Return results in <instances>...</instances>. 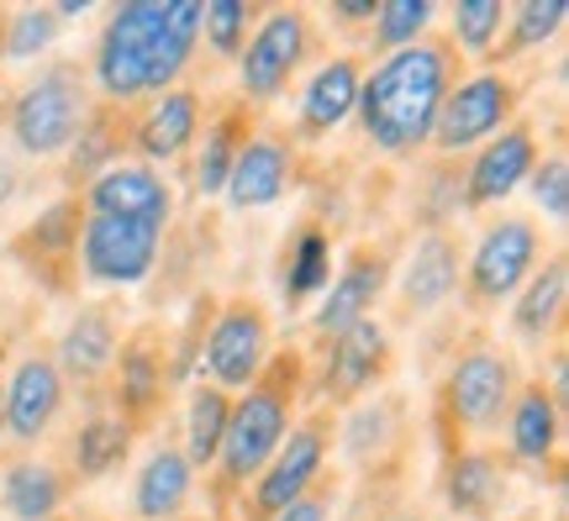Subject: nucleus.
<instances>
[{
    "label": "nucleus",
    "mask_w": 569,
    "mask_h": 521,
    "mask_svg": "<svg viewBox=\"0 0 569 521\" xmlns=\"http://www.w3.org/2000/svg\"><path fill=\"white\" fill-rule=\"evenodd\" d=\"M0 395H6V427H11V438H21V442L42 438L53 411H59V395H63L59 369L48 359H27Z\"/></svg>",
    "instance_id": "obj_13"
},
{
    "label": "nucleus",
    "mask_w": 569,
    "mask_h": 521,
    "mask_svg": "<svg viewBox=\"0 0 569 521\" xmlns=\"http://www.w3.org/2000/svg\"><path fill=\"white\" fill-rule=\"evenodd\" d=\"M322 284H327V242H322V232H306L301 248H296V263L284 274V290L290 295H311Z\"/></svg>",
    "instance_id": "obj_34"
},
{
    "label": "nucleus",
    "mask_w": 569,
    "mask_h": 521,
    "mask_svg": "<svg viewBox=\"0 0 569 521\" xmlns=\"http://www.w3.org/2000/svg\"><path fill=\"white\" fill-rule=\"evenodd\" d=\"M322 427H301V432H290L280 442V453L264 463V474H259V490H253V517L274 521L284 505H296L306 495V484L317 480V469H322Z\"/></svg>",
    "instance_id": "obj_9"
},
{
    "label": "nucleus",
    "mask_w": 569,
    "mask_h": 521,
    "mask_svg": "<svg viewBox=\"0 0 569 521\" xmlns=\"http://www.w3.org/2000/svg\"><path fill=\"white\" fill-rule=\"evenodd\" d=\"M453 32L465 53H490V38L501 32V6L496 0H459L453 6Z\"/></svg>",
    "instance_id": "obj_32"
},
{
    "label": "nucleus",
    "mask_w": 569,
    "mask_h": 521,
    "mask_svg": "<svg viewBox=\"0 0 569 521\" xmlns=\"http://www.w3.org/2000/svg\"><path fill=\"white\" fill-rule=\"evenodd\" d=\"M284 380L290 369H274L269 380H253L248 395L227 411V432H222V459L227 480H248V474H264V463L280 453L284 427H290V405H284Z\"/></svg>",
    "instance_id": "obj_2"
},
{
    "label": "nucleus",
    "mask_w": 569,
    "mask_h": 521,
    "mask_svg": "<svg viewBox=\"0 0 569 521\" xmlns=\"http://www.w3.org/2000/svg\"><path fill=\"white\" fill-rule=\"evenodd\" d=\"M190 132H196V96L174 90V96H163V101L142 117L138 148L148 159H174L184 142H190Z\"/></svg>",
    "instance_id": "obj_22"
},
{
    "label": "nucleus",
    "mask_w": 569,
    "mask_h": 521,
    "mask_svg": "<svg viewBox=\"0 0 569 521\" xmlns=\"http://www.w3.org/2000/svg\"><path fill=\"white\" fill-rule=\"evenodd\" d=\"M448 501L465 517H490V505L501 501V469L486 453H465L448 474Z\"/></svg>",
    "instance_id": "obj_24"
},
{
    "label": "nucleus",
    "mask_w": 569,
    "mask_h": 521,
    "mask_svg": "<svg viewBox=\"0 0 569 521\" xmlns=\"http://www.w3.org/2000/svg\"><path fill=\"white\" fill-rule=\"evenodd\" d=\"M511 395V369L496 353H469V359L453 363V380H448V401H453V417L486 432L501 421Z\"/></svg>",
    "instance_id": "obj_12"
},
{
    "label": "nucleus",
    "mask_w": 569,
    "mask_h": 521,
    "mask_svg": "<svg viewBox=\"0 0 569 521\" xmlns=\"http://www.w3.org/2000/svg\"><path fill=\"white\" fill-rule=\"evenodd\" d=\"M227 395L222 390H196V401H190V463H211L217 459V448H222V432H227Z\"/></svg>",
    "instance_id": "obj_27"
},
{
    "label": "nucleus",
    "mask_w": 569,
    "mask_h": 521,
    "mask_svg": "<svg viewBox=\"0 0 569 521\" xmlns=\"http://www.w3.org/2000/svg\"><path fill=\"white\" fill-rule=\"evenodd\" d=\"M232 159H238V127L222 121V127H211V138H206V153L196 163V184H201V196H217L232 174Z\"/></svg>",
    "instance_id": "obj_31"
},
{
    "label": "nucleus",
    "mask_w": 569,
    "mask_h": 521,
    "mask_svg": "<svg viewBox=\"0 0 569 521\" xmlns=\"http://www.w3.org/2000/svg\"><path fill=\"white\" fill-rule=\"evenodd\" d=\"M532 159H538V148H532L528 132H501V138L475 159V169H469L465 201L490 206V201H501V196H511V190L532 174Z\"/></svg>",
    "instance_id": "obj_14"
},
{
    "label": "nucleus",
    "mask_w": 569,
    "mask_h": 521,
    "mask_svg": "<svg viewBox=\"0 0 569 521\" xmlns=\"http://www.w3.org/2000/svg\"><path fill=\"white\" fill-rule=\"evenodd\" d=\"M532 196H538V206H543L553 221L569 217V169H565V159H549L543 169H532Z\"/></svg>",
    "instance_id": "obj_35"
},
{
    "label": "nucleus",
    "mask_w": 569,
    "mask_h": 521,
    "mask_svg": "<svg viewBox=\"0 0 569 521\" xmlns=\"http://www.w3.org/2000/svg\"><path fill=\"white\" fill-rule=\"evenodd\" d=\"M353 106H359V69H353L348 59L322 63V69L311 74V84H306V101H301L306 132H311V138H317V132H332V127H338Z\"/></svg>",
    "instance_id": "obj_16"
},
{
    "label": "nucleus",
    "mask_w": 569,
    "mask_h": 521,
    "mask_svg": "<svg viewBox=\"0 0 569 521\" xmlns=\"http://www.w3.org/2000/svg\"><path fill=\"white\" fill-rule=\"evenodd\" d=\"M569 6L565 0H528L522 11H517V27H511V48L507 53H522V48H538V42H549L559 27H565Z\"/></svg>",
    "instance_id": "obj_30"
},
{
    "label": "nucleus",
    "mask_w": 569,
    "mask_h": 521,
    "mask_svg": "<svg viewBox=\"0 0 569 521\" xmlns=\"http://www.w3.org/2000/svg\"><path fill=\"white\" fill-rule=\"evenodd\" d=\"M380 363H386V332L365 317V321H353L348 332H338L327 384H332L338 395H353V390H365V384L380 374Z\"/></svg>",
    "instance_id": "obj_17"
},
{
    "label": "nucleus",
    "mask_w": 569,
    "mask_h": 521,
    "mask_svg": "<svg viewBox=\"0 0 569 521\" xmlns=\"http://www.w3.org/2000/svg\"><path fill=\"white\" fill-rule=\"evenodd\" d=\"M532 259H538V232L528 221H501L490 227L475 259H469V284L480 301H507L517 284L532 274Z\"/></svg>",
    "instance_id": "obj_6"
},
{
    "label": "nucleus",
    "mask_w": 569,
    "mask_h": 521,
    "mask_svg": "<svg viewBox=\"0 0 569 521\" xmlns=\"http://www.w3.org/2000/svg\"><path fill=\"white\" fill-rule=\"evenodd\" d=\"M448 96V53L432 42H411L390 53L369 80H359V117L375 148L407 153L432 138V121Z\"/></svg>",
    "instance_id": "obj_1"
},
{
    "label": "nucleus",
    "mask_w": 569,
    "mask_h": 521,
    "mask_svg": "<svg viewBox=\"0 0 569 521\" xmlns=\"http://www.w3.org/2000/svg\"><path fill=\"white\" fill-rule=\"evenodd\" d=\"M427 21H432V6H427V0H390V6L375 11V38H380V48L401 53V48L417 42V32H422Z\"/></svg>",
    "instance_id": "obj_28"
},
{
    "label": "nucleus",
    "mask_w": 569,
    "mask_h": 521,
    "mask_svg": "<svg viewBox=\"0 0 569 521\" xmlns=\"http://www.w3.org/2000/svg\"><path fill=\"white\" fill-rule=\"evenodd\" d=\"M84 121V84L74 69H48L21 90L17 111H11V132L27 153H59L74 142Z\"/></svg>",
    "instance_id": "obj_4"
},
{
    "label": "nucleus",
    "mask_w": 569,
    "mask_h": 521,
    "mask_svg": "<svg viewBox=\"0 0 569 521\" xmlns=\"http://www.w3.org/2000/svg\"><path fill=\"white\" fill-rule=\"evenodd\" d=\"M127 453V427L122 421H90V427H80V442H74V459H80L84 474H106L111 463Z\"/></svg>",
    "instance_id": "obj_29"
},
{
    "label": "nucleus",
    "mask_w": 569,
    "mask_h": 521,
    "mask_svg": "<svg viewBox=\"0 0 569 521\" xmlns=\"http://www.w3.org/2000/svg\"><path fill=\"white\" fill-rule=\"evenodd\" d=\"M269 353V327L253 305H232L217 317L211 338H206V369L217 384H253L264 374Z\"/></svg>",
    "instance_id": "obj_7"
},
{
    "label": "nucleus",
    "mask_w": 569,
    "mask_h": 521,
    "mask_svg": "<svg viewBox=\"0 0 569 521\" xmlns=\"http://www.w3.org/2000/svg\"><path fill=\"white\" fill-rule=\"evenodd\" d=\"M63 501V480L48 463H11L6 469V511L17 521H48Z\"/></svg>",
    "instance_id": "obj_23"
},
{
    "label": "nucleus",
    "mask_w": 569,
    "mask_h": 521,
    "mask_svg": "<svg viewBox=\"0 0 569 521\" xmlns=\"http://www.w3.org/2000/svg\"><path fill=\"white\" fill-rule=\"evenodd\" d=\"M274 521H327V505L322 501H311V495H301L296 505H284Z\"/></svg>",
    "instance_id": "obj_40"
},
{
    "label": "nucleus",
    "mask_w": 569,
    "mask_h": 521,
    "mask_svg": "<svg viewBox=\"0 0 569 521\" xmlns=\"http://www.w3.org/2000/svg\"><path fill=\"white\" fill-rule=\"evenodd\" d=\"M90 211L96 217H132L148 221L163 232V217H169V184L148 169V163H111L90 180Z\"/></svg>",
    "instance_id": "obj_10"
},
{
    "label": "nucleus",
    "mask_w": 569,
    "mask_h": 521,
    "mask_svg": "<svg viewBox=\"0 0 569 521\" xmlns=\"http://www.w3.org/2000/svg\"><path fill=\"white\" fill-rule=\"evenodd\" d=\"M163 11H169V0H138L106 21L101 48H96V80L111 101H132L148 90V63H153Z\"/></svg>",
    "instance_id": "obj_3"
},
{
    "label": "nucleus",
    "mask_w": 569,
    "mask_h": 521,
    "mask_svg": "<svg viewBox=\"0 0 569 521\" xmlns=\"http://www.w3.org/2000/svg\"><path fill=\"white\" fill-rule=\"evenodd\" d=\"M184 495H190V459L174 453V448H159L148 459V469L138 474V517L148 521L174 517L184 505Z\"/></svg>",
    "instance_id": "obj_20"
},
{
    "label": "nucleus",
    "mask_w": 569,
    "mask_h": 521,
    "mask_svg": "<svg viewBox=\"0 0 569 521\" xmlns=\"http://www.w3.org/2000/svg\"><path fill=\"white\" fill-rule=\"evenodd\" d=\"M11 190H17V180H11V169H6V163H0V201H6V196H11Z\"/></svg>",
    "instance_id": "obj_42"
},
{
    "label": "nucleus",
    "mask_w": 569,
    "mask_h": 521,
    "mask_svg": "<svg viewBox=\"0 0 569 521\" xmlns=\"http://www.w3.org/2000/svg\"><path fill=\"white\" fill-rule=\"evenodd\" d=\"M69 232H74V206H53L48 211V221H38V248H63L69 242Z\"/></svg>",
    "instance_id": "obj_39"
},
{
    "label": "nucleus",
    "mask_w": 569,
    "mask_h": 521,
    "mask_svg": "<svg viewBox=\"0 0 569 521\" xmlns=\"http://www.w3.org/2000/svg\"><path fill=\"white\" fill-rule=\"evenodd\" d=\"M117 359V327L106 311H80L74 327L63 332V369L80 380H101L106 363Z\"/></svg>",
    "instance_id": "obj_21"
},
{
    "label": "nucleus",
    "mask_w": 569,
    "mask_h": 521,
    "mask_svg": "<svg viewBox=\"0 0 569 521\" xmlns=\"http://www.w3.org/2000/svg\"><path fill=\"white\" fill-rule=\"evenodd\" d=\"M201 27L217 53H238L243 48V27H248V6L243 0H211V6H201Z\"/></svg>",
    "instance_id": "obj_33"
},
{
    "label": "nucleus",
    "mask_w": 569,
    "mask_h": 521,
    "mask_svg": "<svg viewBox=\"0 0 569 521\" xmlns=\"http://www.w3.org/2000/svg\"><path fill=\"white\" fill-rule=\"evenodd\" d=\"M153 390H159V369H153V359L148 353H127L122 359V401L127 405H148L153 401Z\"/></svg>",
    "instance_id": "obj_37"
},
{
    "label": "nucleus",
    "mask_w": 569,
    "mask_h": 521,
    "mask_svg": "<svg viewBox=\"0 0 569 521\" xmlns=\"http://www.w3.org/2000/svg\"><path fill=\"white\" fill-rule=\"evenodd\" d=\"M53 27H59V21L48 17V11H21V17L11 21V38H6V48H11L17 59H27V53H38V48H48V42H53Z\"/></svg>",
    "instance_id": "obj_36"
},
{
    "label": "nucleus",
    "mask_w": 569,
    "mask_h": 521,
    "mask_svg": "<svg viewBox=\"0 0 569 521\" xmlns=\"http://www.w3.org/2000/svg\"><path fill=\"white\" fill-rule=\"evenodd\" d=\"M338 11H343V17H375L380 6H375V0H338Z\"/></svg>",
    "instance_id": "obj_41"
},
{
    "label": "nucleus",
    "mask_w": 569,
    "mask_h": 521,
    "mask_svg": "<svg viewBox=\"0 0 569 521\" xmlns=\"http://www.w3.org/2000/svg\"><path fill=\"white\" fill-rule=\"evenodd\" d=\"M559 442V411L543 390H528L522 405H517V417H511V448L522 453V459H549V448Z\"/></svg>",
    "instance_id": "obj_26"
},
{
    "label": "nucleus",
    "mask_w": 569,
    "mask_h": 521,
    "mask_svg": "<svg viewBox=\"0 0 569 521\" xmlns=\"http://www.w3.org/2000/svg\"><path fill=\"white\" fill-rule=\"evenodd\" d=\"M80 259L90 280L132 284L159 259V227L132 217H90L80 238Z\"/></svg>",
    "instance_id": "obj_5"
},
{
    "label": "nucleus",
    "mask_w": 569,
    "mask_h": 521,
    "mask_svg": "<svg viewBox=\"0 0 569 521\" xmlns=\"http://www.w3.org/2000/svg\"><path fill=\"white\" fill-rule=\"evenodd\" d=\"M507 111H511V84L496 80V74H480V80H469L443 96V111L432 121V138H438V148H448V153H453V148H469V142L490 138Z\"/></svg>",
    "instance_id": "obj_8"
},
{
    "label": "nucleus",
    "mask_w": 569,
    "mask_h": 521,
    "mask_svg": "<svg viewBox=\"0 0 569 521\" xmlns=\"http://www.w3.org/2000/svg\"><path fill=\"white\" fill-rule=\"evenodd\" d=\"M565 290H569V263L553 259L543 274H532L528 295L517 301V332L522 338H543L559 321V311H565Z\"/></svg>",
    "instance_id": "obj_25"
},
{
    "label": "nucleus",
    "mask_w": 569,
    "mask_h": 521,
    "mask_svg": "<svg viewBox=\"0 0 569 521\" xmlns=\"http://www.w3.org/2000/svg\"><path fill=\"white\" fill-rule=\"evenodd\" d=\"M0 427H6V395H0Z\"/></svg>",
    "instance_id": "obj_43"
},
{
    "label": "nucleus",
    "mask_w": 569,
    "mask_h": 521,
    "mask_svg": "<svg viewBox=\"0 0 569 521\" xmlns=\"http://www.w3.org/2000/svg\"><path fill=\"white\" fill-rule=\"evenodd\" d=\"M380 284H386V263L380 259H353L343 269V280L332 284L327 305L317 311V327H322V332H348L353 321H365L369 301L380 295Z\"/></svg>",
    "instance_id": "obj_19"
},
{
    "label": "nucleus",
    "mask_w": 569,
    "mask_h": 521,
    "mask_svg": "<svg viewBox=\"0 0 569 521\" xmlns=\"http://www.w3.org/2000/svg\"><path fill=\"white\" fill-rule=\"evenodd\" d=\"M222 190L232 196V206H238V211L280 201V190H284V148H280V142H264V138L243 142V148H238V159H232V174H227Z\"/></svg>",
    "instance_id": "obj_15"
},
{
    "label": "nucleus",
    "mask_w": 569,
    "mask_h": 521,
    "mask_svg": "<svg viewBox=\"0 0 569 521\" xmlns=\"http://www.w3.org/2000/svg\"><path fill=\"white\" fill-rule=\"evenodd\" d=\"M453 280H459V253H453V242H448L443 232H427L407 263V301L417 305V311H432V305L448 301Z\"/></svg>",
    "instance_id": "obj_18"
},
{
    "label": "nucleus",
    "mask_w": 569,
    "mask_h": 521,
    "mask_svg": "<svg viewBox=\"0 0 569 521\" xmlns=\"http://www.w3.org/2000/svg\"><path fill=\"white\" fill-rule=\"evenodd\" d=\"M111 127L106 121H96L90 132H80V148H74V174H96V163L106 159V148H111V138H106Z\"/></svg>",
    "instance_id": "obj_38"
},
{
    "label": "nucleus",
    "mask_w": 569,
    "mask_h": 521,
    "mask_svg": "<svg viewBox=\"0 0 569 521\" xmlns=\"http://www.w3.org/2000/svg\"><path fill=\"white\" fill-rule=\"evenodd\" d=\"M301 48H306V21L296 11H274V17L253 32V42L243 48V84L248 96H280V84L290 80V69L301 63Z\"/></svg>",
    "instance_id": "obj_11"
}]
</instances>
